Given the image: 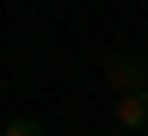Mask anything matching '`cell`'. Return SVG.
<instances>
[{"label": "cell", "mask_w": 148, "mask_h": 136, "mask_svg": "<svg viewBox=\"0 0 148 136\" xmlns=\"http://www.w3.org/2000/svg\"><path fill=\"white\" fill-rule=\"evenodd\" d=\"M117 124L123 130H148V93H117Z\"/></svg>", "instance_id": "obj_2"}, {"label": "cell", "mask_w": 148, "mask_h": 136, "mask_svg": "<svg viewBox=\"0 0 148 136\" xmlns=\"http://www.w3.org/2000/svg\"><path fill=\"white\" fill-rule=\"evenodd\" d=\"M105 81H111V93H148V62L136 50H123V56L105 62Z\"/></svg>", "instance_id": "obj_1"}, {"label": "cell", "mask_w": 148, "mask_h": 136, "mask_svg": "<svg viewBox=\"0 0 148 136\" xmlns=\"http://www.w3.org/2000/svg\"><path fill=\"white\" fill-rule=\"evenodd\" d=\"M0 136H43V124H37V118H12Z\"/></svg>", "instance_id": "obj_3"}]
</instances>
